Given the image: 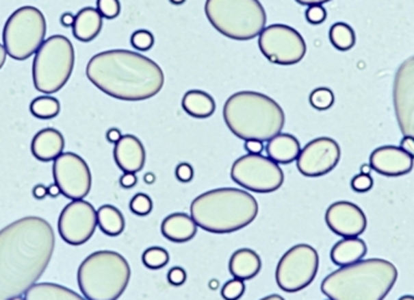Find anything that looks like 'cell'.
Instances as JSON below:
<instances>
[{
    "mask_svg": "<svg viewBox=\"0 0 414 300\" xmlns=\"http://www.w3.org/2000/svg\"><path fill=\"white\" fill-rule=\"evenodd\" d=\"M56 237L51 225L27 216L0 229V300L25 295L45 273Z\"/></svg>",
    "mask_w": 414,
    "mask_h": 300,
    "instance_id": "cell-1",
    "label": "cell"
},
{
    "mask_svg": "<svg viewBox=\"0 0 414 300\" xmlns=\"http://www.w3.org/2000/svg\"><path fill=\"white\" fill-rule=\"evenodd\" d=\"M88 79L109 97L138 102L157 96L164 87L161 67L129 50H108L94 55L86 67Z\"/></svg>",
    "mask_w": 414,
    "mask_h": 300,
    "instance_id": "cell-2",
    "label": "cell"
},
{
    "mask_svg": "<svg viewBox=\"0 0 414 300\" xmlns=\"http://www.w3.org/2000/svg\"><path fill=\"white\" fill-rule=\"evenodd\" d=\"M398 271L382 258L361 260L339 268L322 283V292L331 300H383L395 287Z\"/></svg>",
    "mask_w": 414,
    "mask_h": 300,
    "instance_id": "cell-3",
    "label": "cell"
},
{
    "mask_svg": "<svg viewBox=\"0 0 414 300\" xmlns=\"http://www.w3.org/2000/svg\"><path fill=\"white\" fill-rule=\"evenodd\" d=\"M256 197L246 190L220 188L198 196L190 206L192 220L210 234H232L247 227L258 215Z\"/></svg>",
    "mask_w": 414,
    "mask_h": 300,
    "instance_id": "cell-4",
    "label": "cell"
},
{
    "mask_svg": "<svg viewBox=\"0 0 414 300\" xmlns=\"http://www.w3.org/2000/svg\"><path fill=\"white\" fill-rule=\"evenodd\" d=\"M224 123L236 137L270 142L282 133L285 113L267 95L255 91L233 93L224 105Z\"/></svg>",
    "mask_w": 414,
    "mask_h": 300,
    "instance_id": "cell-5",
    "label": "cell"
},
{
    "mask_svg": "<svg viewBox=\"0 0 414 300\" xmlns=\"http://www.w3.org/2000/svg\"><path fill=\"white\" fill-rule=\"evenodd\" d=\"M131 266L114 251H97L77 272L79 290L87 300H118L131 281Z\"/></svg>",
    "mask_w": 414,
    "mask_h": 300,
    "instance_id": "cell-6",
    "label": "cell"
},
{
    "mask_svg": "<svg viewBox=\"0 0 414 300\" xmlns=\"http://www.w3.org/2000/svg\"><path fill=\"white\" fill-rule=\"evenodd\" d=\"M205 14L218 33L238 41L259 36L267 24L259 0H206Z\"/></svg>",
    "mask_w": 414,
    "mask_h": 300,
    "instance_id": "cell-7",
    "label": "cell"
},
{
    "mask_svg": "<svg viewBox=\"0 0 414 300\" xmlns=\"http://www.w3.org/2000/svg\"><path fill=\"white\" fill-rule=\"evenodd\" d=\"M75 67L73 42L64 35H53L40 46L33 64L35 88L53 95L65 87Z\"/></svg>",
    "mask_w": 414,
    "mask_h": 300,
    "instance_id": "cell-8",
    "label": "cell"
},
{
    "mask_svg": "<svg viewBox=\"0 0 414 300\" xmlns=\"http://www.w3.org/2000/svg\"><path fill=\"white\" fill-rule=\"evenodd\" d=\"M45 36L47 19L44 14L38 8H19L4 25L3 46L9 58L24 61L38 53Z\"/></svg>",
    "mask_w": 414,
    "mask_h": 300,
    "instance_id": "cell-9",
    "label": "cell"
},
{
    "mask_svg": "<svg viewBox=\"0 0 414 300\" xmlns=\"http://www.w3.org/2000/svg\"><path fill=\"white\" fill-rule=\"evenodd\" d=\"M319 269V255L314 247L300 243L288 249L278 262L276 281L287 293H296L311 284Z\"/></svg>",
    "mask_w": 414,
    "mask_h": 300,
    "instance_id": "cell-10",
    "label": "cell"
},
{
    "mask_svg": "<svg viewBox=\"0 0 414 300\" xmlns=\"http://www.w3.org/2000/svg\"><path fill=\"white\" fill-rule=\"evenodd\" d=\"M231 177L240 186L259 194L274 192L284 183L279 164L261 154L238 158L231 168Z\"/></svg>",
    "mask_w": 414,
    "mask_h": 300,
    "instance_id": "cell-11",
    "label": "cell"
},
{
    "mask_svg": "<svg viewBox=\"0 0 414 300\" xmlns=\"http://www.w3.org/2000/svg\"><path fill=\"white\" fill-rule=\"evenodd\" d=\"M258 46L264 58L276 65H296L307 53V44L302 35L294 27L284 24L264 27L259 34Z\"/></svg>",
    "mask_w": 414,
    "mask_h": 300,
    "instance_id": "cell-12",
    "label": "cell"
},
{
    "mask_svg": "<svg viewBox=\"0 0 414 300\" xmlns=\"http://www.w3.org/2000/svg\"><path fill=\"white\" fill-rule=\"evenodd\" d=\"M53 180L61 194L70 200H83L92 186V175L83 158L75 153H62L53 160Z\"/></svg>",
    "mask_w": 414,
    "mask_h": 300,
    "instance_id": "cell-13",
    "label": "cell"
},
{
    "mask_svg": "<svg viewBox=\"0 0 414 300\" xmlns=\"http://www.w3.org/2000/svg\"><path fill=\"white\" fill-rule=\"evenodd\" d=\"M97 226V210L85 200H73L67 203L57 222L61 238L71 246H79L90 241Z\"/></svg>",
    "mask_w": 414,
    "mask_h": 300,
    "instance_id": "cell-14",
    "label": "cell"
},
{
    "mask_svg": "<svg viewBox=\"0 0 414 300\" xmlns=\"http://www.w3.org/2000/svg\"><path fill=\"white\" fill-rule=\"evenodd\" d=\"M340 158L341 149L336 140L329 137L316 138L300 150L296 168L304 177H322L335 169Z\"/></svg>",
    "mask_w": 414,
    "mask_h": 300,
    "instance_id": "cell-15",
    "label": "cell"
},
{
    "mask_svg": "<svg viewBox=\"0 0 414 300\" xmlns=\"http://www.w3.org/2000/svg\"><path fill=\"white\" fill-rule=\"evenodd\" d=\"M393 105L403 137L414 138V56L406 60L396 72Z\"/></svg>",
    "mask_w": 414,
    "mask_h": 300,
    "instance_id": "cell-16",
    "label": "cell"
},
{
    "mask_svg": "<svg viewBox=\"0 0 414 300\" xmlns=\"http://www.w3.org/2000/svg\"><path fill=\"white\" fill-rule=\"evenodd\" d=\"M326 225L335 235L359 237L367 227V217L357 205L348 201L331 203L325 214Z\"/></svg>",
    "mask_w": 414,
    "mask_h": 300,
    "instance_id": "cell-17",
    "label": "cell"
},
{
    "mask_svg": "<svg viewBox=\"0 0 414 300\" xmlns=\"http://www.w3.org/2000/svg\"><path fill=\"white\" fill-rule=\"evenodd\" d=\"M370 165L383 177H396L409 174L414 166V158L395 145H385L372 151Z\"/></svg>",
    "mask_w": 414,
    "mask_h": 300,
    "instance_id": "cell-18",
    "label": "cell"
},
{
    "mask_svg": "<svg viewBox=\"0 0 414 300\" xmlns=\"http://www.w3.org/2000/svg\"><path fill=\"white\" fill-rule=\"evenodd\" d=\"M114 162L123 173L137 174L144 168L146 151L140 139L133 134H125L114 144Z\"/></svg>",
    "mask_w": 414,
    "mask_h": 300,
    "instance_id": "cell-19",
    "label": "cell"
},
{
    "mask_svg": "<svg viewBox=\"0 0 414 300\" xmlns=\"http://www.w3.org/2000/svg\"><path fill=\"white\" fill-rule=\"evenodd\" d=\"M65 138L55 128H45L35 134L31 143V153L40 162L49 163L64 153Z\"/></svg>",
    "mask_w": 414,
    "mask_h": 300,
    "instance_id": "cell-20",
    "label": "cell"
},
{
    "mask_svg": "<svg viewBox=\"0 0 414 300\" xmlns=\"http://www.w3.org/2000/svg\"><path fill=\"white\" fill-rule=\"evenodd\" d=\"M161 234L174 243L189 242L198 234V225L191 216L184 212H174L161 222Z\"/></svg>",
    "mask_w": 414,
    "mask_h": 300,
    "instance_id": "cell-21",
    "label": "cell"
},
{
    "mask_svg": "<svg viewBox=\"0 0 414 300\" xmlns=\"http://www.w3.org/2000/svg\"><path fill=\"white\" fill-rule=\"evenodd\" d=\"M229 268L233 278L241 281H250L261 272L262 261L253 249L241 248L231 255Z\"/></svg>",
    "mask_w": 414,
    "mask_h": 300,
    "instance_id": "cell-22",
    "label": "cell"
},
{
    "mask_svg": "<svg viewBox=\"0 0 414 300\" xmlns=\"http://www.w3.org/2000/svg\"><path fill=\"white\" fill-rule=\"evenodd\" d=\"M367 253L366 242L359 237H346L336 242L330 252V258L336 266L345 267L361 261Z\"/></svg>",
    "mask_w": 414,
    "mask_h": 300,
    "instance_id": "cell-23",
    "label": "cell"
},
{
    "mask_svg": "<svg viewBox=\"0 0 414 300\" xmlns=\"http://www.w3.org/2000/svg\"><path fill=\"white\" fill-rule=\"evenodd\" d=\"M267 154L276 164H290L296 162L300 154V143L294 136L279 133L267 144Z\"/></svg>",
    "mask_w": 414,
    "mask_h": 300,
    "instance_id": "cell-24",
    "label": "cell"
},
{
    "mask_svg": "<svg viewBox=\"0 0 414 300\" xmlns=\"http://www.w3.org/2000/svg\"><path fill=\"white\" fill-rule=\"evenodd\" d=\"M102 16L96 8L87 7L81 9L75 16L73 33L76 39L82 42H90L99 36L102 30Z\"/></svg>",
    "mask_w": 414,
    "mask_h": 300,
    "instance_id": "cell-25",
    "label": "cell"
},
{
    "mask_svg": "<svg viewBox=\"0 0 414 300\" xmlns=\"http://www.w3.org/2000/svg\"><path fill=\"white\" fill-rule=\"evenodd\" d=\"M183 108L191 117L205 119L216 111V102L207 92L191 90L183 97Z\"/></svg>",
    "mask_w": 414,
    "mask_h": 300,
    "instance_id": "cell-26",
    "label": "cell"
},
{
    "mask_svg": "<svg viewBox=\"0 0 414 300\" xmlns=\"http://www.w3.org/2000/svg\"><path fill=\"white\" fill-rule=\"evenodd\" d=\"M25 300H87L73 289L56 283H36L24 295Z\"/></svg>",
    "mask_w": 414,
    "mask_h": 300,
    "instance_id": "cell-27",
    "label": "cell"
},
{
    "mask_svg": "<svg viewBox=\"0 0 414 300\" xmlns=\"http://www.w3.org/2000/svg\"><path fill=\"white\" fill-rule=\"evenodd\" d=\"M97 223L105 235L119 236L125 229V216L112 205H103L97 211Z\"/></svg>",
    "mask_w": 414,
    "mask_h": 300,
    "instance_id": "cell-28",
    "label": "cell"
},
{
    "mask_svg": "<svg viewBox=\"0 0 414 300\" xmlns=\"http://www.w3.org/2000/svg\"><path fill=\"white\" fill-rule=\"evenodd\" d=\"M329 38L333 46L340 51L351 50L356 44L355 32L346 23H336L330 27Z\"/></svg>",
    "mask_w": 414,
    "mask_h": 300,
    "instance_id": "cell-29",
    "label": "cell"
},
{
    "mask_svg": "<svg viewBox=\"0 0 414 300\" xmlns=\"http://www.w3.org/2000/svg\"><path fill=\"white\" fill-rule=\"evenodd\" d=\"M61 105L57 98L41 96L35 98L30 105V112L34 117L39 119H53L59 116Z\"/></svg>",
    "mask_w": 414,
    "mask_h": 300,
    "instance_id": "cell-30",
    "label": "cell"
},
{
    "mask_svg": "<svg viewBox=\"0 0 414 300\" xmlns=\"http://www.w3.org/2000/svg\"><path fill=\"white\" fill-rule=\"evenodd\" d=\"M169 252L161 247H151L145 249L142 255V261L144 266L149 269H161L169 262Z\"/></svg>",
    "mask_w": 414,
    "mask_h": 300,
    "instance_id": "cell-31",
    "label": "cell"
},
{
    "mask_svg": "<svg viewBox=\"0 0 414 300\" xmlns=\"http://www.w3.org/2000/svg\"><path fill=\"white\" fill-rule=\"evenodd\" d=\"M309 102L318 111H326L334 105L335 96L328 87H319L310 93Z\"/></svg>",
    "mask_w": 414,
    "mask_h": 300,
    "instance_id": "cell-32",
    "label": "cell"
},
{
    "mask_svg": "<svg viewBox=\"0 0 414 300\" xmlns=\"http://www.w3.org/2000/svg\"><path fill=\"white\" fill-rule=\"evenodd\" d=\"M154 42H155L154 35L151 32L145 30V29H140V30L134 32L132 38H131V44L138 51L151 50V47L154 46Z\"/></svg>",
    "mask_w": 414,
    "mask_h": 300,
    "instance_id": "cell-33",
    "label": "cell"
},
{
    "mask_svg": "<svg viewBox=\"0 0 414 300\" xmlns=\"http://www.w3.org/2000/svg\"><path fill=\"white\" fill-rule=\"evenodd\" d=\"M129 209L134 215H149L151 210H153V201H151V196L143 194V192H139L131 200Z\"/></svg>",
    "mask_w": 414,
    "mask_h": 300,
    "instance_id": "cell-34",
    "label": "cell"
},
{
    "mask_svg": "<svg viewBox=\"0 0 414 300\" xmlns=\"http://www.w3.org/2000/svg\"><path fill=\"white\" fill-rule=\"evenodd\" d=\"M244 292H246L244 281L233 278V279L227 282L222 287L221 295H222L224 300H238L240 298H242Z\"/></svg>",
    "mask_w": 414,
    "mask_h": 300,
    "instance_id": "cell-35",
    "label": "cell"
},
{
    "mask_svg": "<svg viewBox=\"0 0 414 300\" xmlns=\"http://www.w3.org/2000/svg\"><path fill=\"white\" fill-rule=\"evenodd\" d=\"M99 13L105 19H116L120 14V3L119 0H97Z\"/></svg>",
    "mask_w": 414,
    "mask_h": 300,
    "instance_id": "cell-36",
    "label": "cell"
},
{
    "mask_svg": "<svg viewBox=\"0 0 414 300\" xmlns=\"http://www.w3.org/2000/svg\"><path fill=\"white\" fill-rule=\"evenodd\" d=\"M328 16L326 9L322 5H310L305 12V18L307 21L311 25H320Z\"/></svg>",
    "mask_w": 414,
    "mask_h": 300,
    "instance_id": "cell-37",
    "label": "cell"
},
{
    "mask_svg": "<svg viewBox=\"0 0 414 300\" xmlns=\"http://www.w3.org/2000/svg\"><path fill=\"white\" fill-rule=\"evenodd\" d=\"M351 188L356 192H367L374 188V179L371 175L359 174L351 180Z\"/></svg>",
    "mask_w": 414,
    "mask_h": 300,
    "instance_id": "cell-38",
    "label": "cell"
},
{
    "mask_svg": "<svg viewBox=\"0 0 414 300\" xmlns=\"http://www.w3.org/2000/svg\"><path fill=\"white\" fill-rule=\"evenodd\" d=\"M186 279H187V274H186L184 268L172 267L168 273V281H169L171 286H175V287L183 286Z\"/></svg>",
    "mask_w": 414,
    "mask_h": 300,
    "instance_id": "cell-39",
    "label": "cell"
},
{
    "mask_svg": "<svg viewBox=\"0 0 414 300\" xmlns=\"http://www.w3.org/2000/svg\"><path fill=\"white\" fill-rule=\"evenodd\" d=\"M175 175L180 183H190L194 179V168L189 163H180L175 169Z\"/></svg>",
    "mask_w": 414,
    "mask_h": 300,
    "instance_id": "cell-40",
    "label": "cell"
},
{
    "mask_svg": "<svg viewBox=\"0 0 414 300\" xmlns=\"http://www.w3.org/2000/svg\"><path fill=\"white\" fill-rule=\"evenodd\" d=\"M137 183H138V177L134 173H125L119 179L120 186L125 189H132L137 185Z\"/></svg>",
    "mask_w": 414,
    "mask_h": 300,
    "instance_id": "cell-41",
    "label": "cell"
},
{
    "mask_svg": "<svg viewBox=\"0 0 414 300\" xmlns=\"http://www.w3.org/2000/svg\"><path fill=\"white\" fill-rule=\"evenodd\" d=\"M244 149L248 151V154H261L264 149L263 142H259L256 139H250V140H246L244 143Z\"/></svg>",
    "mask_w": 414,
    "mask_h": 300,
    "instance_id": "cell-42",
    "label": "cell"
},
{
    "mask_svg": "<svg viewBox=\"0 0 414 300\" xmlns=\"http://www.w3.org/2000/svg\"><path fill=\"white\" fill-rule=\"evenodd\" d=\"M401 149L404 150L411 157L414 158V138L413 137H403L401 140Z\"/></svg>",
    "mask_w": 414,
    "mask_h": 300,
    "instance_id": "cell-43",
    "label": "cell"
},
{
    "mask_svg": "<svg viewBox=\"0 0 414 300\" xmlns=\"http://www.w3.org/2000/svg\"><path fill=\"white\" fill-rule=\"evenodd\" d=\"M105 137H107V140L109 143L116 144L118 143L120 138L123 137V134H122V132L119 131L118 128H111V129L107 131Z\"/></svg>",
    "mask_w": 414,
    "mask_h": 300,
    "instance_id": "cell-44",
    "label": "cell"
},
{
    "mask_svg": "<svg viewBox=\"0 0 414 300\" xmlns=\"http://www.w3.org/2000/svg\"><path fill=\"white\" fill-rule=\"evenodd\" d=\"M33 195L36 200H44L47 196V188L42 184L36 185L33 190Z\"/></svg>",
    "mask_w": 414,
    "mask_h": 300,
    "instance_id": "cell-45",
    "label": "cell"
},
{
    "mask_svg": "<svg viewBox=\"0 0 414 300\" xmlns=\"http://www.w3.org/2000/svg\"><path fill=\"white\" fill-rule=\"evenodd\" d=\"M60 23H61L62 27H73V23H75V15L71 13H64L61 15Z\"/></svg>",
    "mask_w": 414,
    "mask_h": 300,
    "instance_id": "cell-46",
    "label": "cell"
},
{
    "mask_svg": "<svg viewBox=\"0 0 414 300\" xmlns=\"http://www.w3.org/2000/svg\"><path fill=\"white\" fill-rule=\"evenodd\" d=\"M296 3H299L300 5H305V7H310V5H322L328 1L331 0H296Z\"/></svg>",
    "mask_w": 414,
    "mask_h": 300,
    "instance_id": "cell-47",
    "label": "cell"
},
{
    "mask_svg": "<svg viewBox=\"0 0 414 300\" xmlns=\"http://www.w3.org/2000/svg\"><path fill=\"white\" fill-rule=\"evenodd\" d=\"M61 194V190L56 184L53 183L47 188V195L51 196V197H57Z\"/></svg>",
    "mask_w": 414,
    "mask_h": 300,
    "instance_id": "cell-48",
    "label": "cell"
},
{
    "mask_svg": "<svg viewBox=\"0 0 414 300\" xmlns=\"http://www.w3.org/2000/svg\"><path fill=\"white\" fill-rule=\"evenodd\" d=\"M7 51H5V49H4V46L0 44V70L3 68V66L5 64V61H7Z\"/></svg>",
    "mask_w": 414,
    "mask_h": 300,
    "instance_id": "cell-49",
    "label": "cell"
},
{
    "mask_svg": "<svg viewBox=\"0 0 414 300\" xmlns=\"http://www.w3.org/2000/svg\"><path fill=\"white\" fill-rule=\"evenodd\" d=\"M155 180H157V177H155V174H154V173H146V174H145V184H148V185H151V184L155 183Z\"/></svg>",
    "mask_w": 414,
    "mask_h": 300,
    "instance_id": "cell-50",
    "label": "cell"
},
{
    "mask_svg": "<svg viewBox=\"0 0 414 300\" xmlns=\"http://www.w3.org/2000/svg\"><path fill=\"white\" fill-rule=\"evenodd\" d=\"M371 165L370 164H363L361 165V169H360V174H365V175H370V173H371Z\"/></svg>",
    "mask_w": 414,
    "mask_h": 300,
    "instance_id": "cell-51",
    "label": "cell"
},
{
    "mask_svg": "<svg viewBox=\"0 0 414 300\" xmlns=\"http://www.w3.org/2000/svg\"><path fill=\"white\" fill-rule=\"evenodd\" d=\"M261 300H285L283 298L282 295H278V294H272V295H268V297H264Z\"/></svg>",
    "mask_w": 414,
    "mask_h": 300,
    "instance_id": "cell-52",
    "label": "cell"
},
{
    "mask_svg": "<svg viewBox=\"0 0 414 300\" xmlns=\"http://www.w3.org/2000/svg\"><path fill=\"white\" fill-rule=\"evenodd\" d=\"M220 287V283L217 279H211L209 282V288H210L211 290H217V288Z\"/></svg>",
    "mask_w": 414,
    "mask_h": 300,
    "instance_id": "cell-53",
    "label": "cell"
},
{
    "mask_svg": "<svg viewBox=\"0 0 414 300\" xmlns=\"http://www.w3.org/2000/svg\"><path fill=\"white\" fill-rule=\"evenodd\" d=\"M186 0H170L171 4H174V5H181V4H184Z\"/></svg>",
    "mask_w": 414,
    "mask_h": 300,
    "instance_id": "cell-54",
    "label": "cell"
},
{
    "mask_svg": "<svg viewBox=\"0 0 414 300\" xmlns=\"http://www.w3.org/2000/svg\"><path fill=\"white\" fill-rule=\"evenodd\" d=\"M398 300H414V295H403Z\"/></svg>",
    "mask_w": 414,
    "mask_h": 300,
    "instance_id": "cell-55",
    "label": "cell"
},
{
    "mask_svg": "<svg viewBox=\"0 0 414 300\" xmlns=\"http://www.w3.org/2000/svg\"><path fill=\"white\" fill-rule=\"evenodd\" d=\"M10 300H25V298H21V297H16V298H13V299Z\"/></svg>",
    "mask_w": 414,
    "mask_h": 300,
    "instance_id": "cell-56",
    "label": "cell"
},
{
    "mask_svg": "<svg viewBox=\"0 0 414 300\" xmlns=\"http://www.w3.org/2000/svg\"><path fill=\"white\" fill-rule=\"evenodd\" d=\"M329 300H331V299H329Z\"/></svg>",
    "mask_w": 414,
    "mask_h": 300,
    "instance_id": "cell-57",
    "label": "cell"
}]
</instances>
